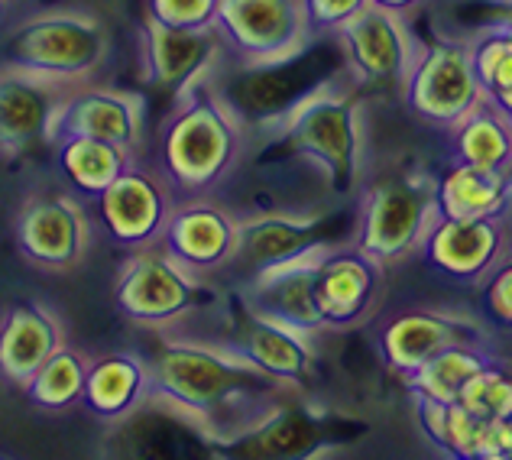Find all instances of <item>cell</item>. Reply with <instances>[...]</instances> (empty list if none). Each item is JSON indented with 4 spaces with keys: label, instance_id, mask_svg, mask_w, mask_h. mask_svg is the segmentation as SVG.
<instances>
[{
    "label": "cell",
    "instance_id": "4316f807",
    "mask_svg": "<svg viewBox=\"0 0 512 460\" xmlns=\"http://www.w3.org/2000/svg\"><path fill=\"white\" fill-rule=\"evenodd\" d=\"M52 150H56V169L65 188H72L85 201H98L107 192V185L137 162V156H130L127 150H117V146L91 137H56Z\"/></svg>",
    "mask_w": 512,
    "mask_h": 460
},
{
    "label": "cell",
    "instance_id": "d6986e66",
    "mask_svg": "<svg viewBox=\"0 0 512 460\" xmlns=\"http://www.w3.org/2000/svg\"><path fill=\"white\" fill-rule=\"evenodd\" d=\"M56 137H91L140 156L146 137V107L133 91L101 88L91 81V85L69 91L52 127V140Z\"/></svg>",
    "mask_w": 512,
    "mask_h": 460
},
{
    "label": "cell",
    "instance_id": "4dcf8cb0",
    "mask_svg": "<svg viewBox=\"0 0 512 460\" xmlns=\"http://www.w3.org/2000/svg\"><path fill=\"white\" fill-rule=\"evenodd\" d=\"M457 405L487 418V422H506V418H512V373L496 360L487 363L477 376L467 380L461 396H457Z\"/></svg>",
    "mask_w": 512,
    "mask_h": 460
},
{
    "label": "cell",
    "instance_id": "277c9868",
    "mask_svg": "<svg viewBox=\"0 0 512 460\" xmlns=\"http://www.w3.org/2000/svg\"><path fill=\"white\" fill-rule=\"evenodd\" d=\"M107 59H111V26L98 13L78 7L30 13L0 36V65L65 88L91 85Z\"/></svg>",
    "mask_w": 512,
    "mask_h": 460
},
{
    "label": "cell",
    "instance_id": "836d02e7",
    "mask_svg": "<svg viewBox=\"0 0 512 460\" xmlns=\"http://www.w3.org/2000/svg\"><path fill=\"white\" fill-rule=\"evenodd\" d=\"M305 17L315 39H328L341 23H347L367 0H302Z\"/></svg>",
    "mask_w": 512,
    "mask_h": 460
},
{
    "label": "cell",
    "instance_id": "ac0fdd59",
    "mask_svg": "<svg viewBox=\"0 0 512 460\" xmlns=\"http://www.w3.org/2000/svg\"><path fill=\"white\" fill-rule=\"evenodd\" d=\"M143 75L153 88L179 98L188 88L205 85L224 69L227 49L218 30H175L146 17L140 30Z\"/></svg>",
    "mask_w": 512,
    "mask_h": 460
},
{
    "label": "cell",
    "instance_id": "6da1fadb",
    "mask_svg": "<svg viewBox=\"0 0 512 460\" xmlns=\"http://www.w3.org/2000/svg\"><path fill=\"white\" fill-rule=\"evenodd\" d=\"M150 360V399L185 418L211 448L227 451L263 425L289 389L269 380L221 341H195L159 331Z\"/></svg>",
    "mask_w": 512,
    "mask_h": 460
},
{
    "label": "cell",
    "instance_id": "1f68e13d",
    "mask_svg": "<svg viewBox=\"0 0 512 460\" xmlns=\"http://www.w3.org/2000/svg\"><path fill=\"white\" fill-rule=\"evenodd\" d=\"M477 318L496 331H512V253L503 263H496L477 286Z\"/></svg>",
    "mask_w": 512,
    "mask_h": 460
},
{
    "label": "cell",
    "instance_id": "d590c367",
    "mask_svg": "<svg viewBox=\"0 0 512 460\" xmlns=\"http://www.w3.org/2000/svg\"><path fill=\"white\" fill-rule=\"evenodd\" d=\"M7 4L10 0H0V26H4V20H7Z\"/></svg>",
    "mask_w": 512,
    "mask_h": 460
},
{
    "label": "cell",
    "instance_id": "7402d4cb",
    "mask_svg": "<svg viewBox=\"0 0 512 460\" xmlns=\"http://www.w3.org/2000/svg\"><path fill=\"white\" fill-rule=\"evenodd\" d=\"M65 344V324L49 305L36 299L7 305L0 311V380L23 389Z\"/></svg>",
    "mask_w": 512,
    "mask_h": 460
},
{
    "label": "cell",
    "instance_id": "f1b7e54d",
    "mask_svg": "<svg viewBox=\"0 0 512 460\" xmlns=\"http://www.w3.org/2000/svg\"><path fill=\"white\" fill-rule=\"evenodd\" d=\"M493 357L487 354V347L477 344H464V347H451L444 354L431 357L425 367H419L409 376V386L415 392V399H428V402H441L451 405L461 396V389L467 386L470 376H477Z\"/></svg>",
    "mask_w": 512,
    "mask_h": 460
},
{
    "label": "cell",
    "instance_id": "52a82bcc",
    "mask_svg": "<svg viewBox=\"0 0 512 460\" xmlns=\"http://www.w3.org/2000/svg\"><path fill=\"white\" fill-rule=\"evenodd\" d=\"M208 279L195 276L159 243L130 250L114 279V308L120 318L146 331H172L175 324L205 308Z\"/></svg>",
    "mask_w": 512,
    "mask_h": 460
},
{
    "label": "cell",
    "instance_id": "8d00e7d4",
    "mask_svg": "<svg viewBox=\"0 0 512 460\" xmlns=\"http://www.w3.org/2000/svg\"><path fill=\"white\" fill-rule=\"evenodd\" d=\"M451 460H480V457H451Z\"/></svg>",
    "mask_w": 512,
    "mask_h": 460
},
{
    "label": "cell",
    "instance_id": "5b68a950",
    "mask_svg": "<svg viewBox=\"0 0 512 460\" xmlns=\"http://www.w3.org/2000/svg\"><path fill=\"white\" fill-rule=\"evenodd\" d=\"M438 221L435 175L422 169L389 172L363 182L350 243L383 269L419 260L428 230Z\"/></svg>",
    "mask_w": 512,
    "mask_h": 460
},
{
    "label": "cell",
    "instance_id": "74e56055",
    "mask_svg": "<svg viewBox=\"0 0 512 460\" xmlns=\"http://www.w3.org/2000/svg\"><path fill=\"white\" fill-rule=\"evenodd\" d=\"M0 460H10V457H0Z\"/></svg>",
    "mask_w": 512,
    "mask_h": 460
},
{
    "label": "cell",
    "instance_id": "ffe728a7",
    "mask_svg": "<svg viewBox=\"0 0 512 460\" xmlns=\"http://www.w3.org/2000/svg\"><path fill=\"white\" fill-rule=\"evenodd\" d=\"M328 211H256L240 218L237 227V250H234V269L244 276L260 273L276 263H286L308 250L328 243L325 237Z\"/></svg>",
    "mask_w": 512,
    "mask_h": 460
},
{
    "label": "cell",
    "instance_id": "7c38bea8",
    "mask_svg": "<svg viewBox=\"0 0 512 460\" xmlns=\"http://www.w3.org/2000/svg\"><path fill=\"white\" fill-rule=\"evenodd\" d=\"M389 269L350 240H331L315 263V308L325 334H347L380 315Z\"/></svg>",
    "mask_w": 512,
    "mask_h": 460
},
{
    "label": "cell",
    "instance_id": "9a60e30c",
    "mask_svg": "<svg viewBox=\"0 0 512 460\" xmlns=\"http://www.w3.org/2000/svg\"><path fill=\"white\" fill-rule=\"evenodd\" d=\"M240 214L218 195L179 198L159 234V247L175 256L195 276H214L231 269L237 250Z\"/></svg>",
    "mask_w": 512,
    "mask_h": 460
},
{
    "label": "cell",
    "instance_id": "d6a6232c",
    "mask_svg": "<svg viewBox=\"0 0 512 460\" xmlns=\"http://www.w3.org/2000/svg\"><path fill=\"white\" fill-rule=\"evenodd\" d=\"M221 0H146V17L175 30H211Z\"/></svg>",
    "mask_w": 512,
    "mask_h": 460
},
{
    "label": "cell",
    "instance_id": "44dd1931",
    "mask_svg": "<svg viewBox=\"0 0 512 460\" xmlns=\"http://www.w3.org/2000/svg\"><path fill=\"white\" fill-rule=\"evenodd\" d=\"M72 88L0 65V153L17 159L52 143V127Z\"/></svg>",
    "mask_w": 512,
    "mask_h": 460
},
{
    "label": "cell",
    "instance_id": "e0dca14e",
    "mask_svg": "<svg viewBox=\"0 0 512 460\" xmlns=\"http://www.w3.org/2000/svg\"><path fill=\"white\" fill-rule=\"evenodd\" d=\"M218 341L224 347H231L237 357L253 363L269 380L286 386L289 392L302 389L315 376L318 337L266 318L260 311L247 308L244 302H240V315L231 318V331L218 337Z\"/></svg>",
    "mask_w": 512,
    "mask_h": 460
},
{
    "label": "cell",
    "instance_id": "603a6c76",
    "mask_svg": "<svg viewBox=\"0 0 512 460\" xmlns=\"http://www.w3.org/2000/svg\"><path fill=\"white\" fill-rule=\"evenodd\" d=\"M153 392L150 360L133 350H111V354L91 357L88 380L82 392V409L98 422L120 425L146 405Z\"/></svg>",
    "mask_w": 512,
    "mask_h": 460
},
{
    "label": "cell",
    "instance_id": "2e32d148",
    "mask_svg": "<svg viewBox=\"0 0 512 460\" xmlns=\"http://www.w3.org/2000/svg\"><path fill=\"white\" fill-rule=\"evenodd\" d=\"M175 201H179V195L166 185L163 175L153 166L133 162L107 185V192L94 205H98V221L104 234L117 247L140 250L159 243V234H163Z\"/></svg>",
    "mask_w": 512,
    "mask_h": 460
},
{
    "label": "cell",
    "instance_id": "d4e9b609",
    "mask_svg": "<svg viewBox=\"0 0 512 460\" xmlns=\"http://www.w3.org/2000/svg\"><path fill=\"white\" fill-rule=\"evenodd\" d=\"M448 159L490 172H512V117L483 98L464 120L444 130Z\"/></svg>",
    "mask_w": 512,
    "mask_h": 460
},
{
    "label": "cell",
    "instance_id": "ba28073f",
    "mask_svg": "<svg viewBox=\"0 0 512 460\" xmlns=\"http://www.w3.org/2000/svg\"><path fill=\"white\" fill-rule=\"evenodd\" d=\"M338 46L341 69L354 85L367 91H393L399 94L415 56L422 49V36L412 30V17L396 10L363 4L354 17L331 33Z\"/></svg>",
    "mask_w": 512,
    "mask_h": 460
},
{
    "label": "cell",
    "instance_id": "e575fe53",
    "mask_svg": "<svg viewBox=\"0 0 512 460\" xmlns=\"http://www.w3.org/2000/svg\"><path fill=\"white\" fill-rule=\"evenodd\" d=\"M370 4L396 10V13H402V17H415V13H419L428 4V0H370Z\"/></svg>",
    "mask_w": 512,
    "mask_h": 460
},
{
    "label": "cell",
    "instance_id": "83f0119b",
    "mask_svg": "<svg viewBox=\"0 0 512 460\" xmlns=\"http://www.w3.org/2000/svg\"><path fill=\"white\" fill-rule=\"evenodd\" d=\"M88 363H91L88 354L65 344L26 380L20 392L26 396V402L43 412H69L75 405H82Z\"/></svg>",
    "mask_w": 512,
    "mask_h": 460
},
{
    "label": "cell",
    "instance_id": "f546056e",
    "mask_svg": "<svg viewBox=\"0 0 512 460\" xmlns=\"http://www.w3.org/2000/svg\"><path fill=\"white\" fill-rule=\"evenodd\" d=\"M470 43H474V69L483 94L500 98V94L512 91V36L503 26L474 23Z\"/></svg>",
    "mask_w": 512,
    "mask_h": 460
},
{
    "label": "cell",
    "instance_id": "30bf717a",
    "mask_svg": "<svg viewBox=\"0 0 512 460\" xmlns=\"http://www.w3.org/2000/svg\"><path fill=\"white\" fill-rule=\"evenodd\" d=\"M13 240L30 266L46 273H69L82 266L94 240L88 201L72 188H36L17 211Z\"/></svg>",
    "mask_w": 512,
    "mask_h": 460
},
{
    "label": "cell",
    "instance_id": "484cf974",
    "mask_svg": "<svg viewBox=\"0 0 512 460\" xmlns=\"http://www.w3.org/2000/svg\"><path fill=\"white\" fill-rule=\"evenodd\" d=\"M318 448H321L318 422L305 409L286 399L263 425H256L247 438H240L227 451H234L244 460H312Z\"/></svg>",
    "mask_w": 512,
    "mask_h": 460
},
{
    "label": "cell",
    "instance_id": "7a4b0ae2",
    "mask_svg": "<svg viewBox=\"0 0 512 460\" xmlns=\"http://www.w3.org/2000/svg\"><path fill=\"white\" fill-rule=\"evenodd\" d=\"M273 146L315 169L331 195L350 198L367 182V114L363 91L338 69L302 94L273 127Z\"/></svg>",
    "mask_w": 512,
    "mask_h": 460
},
{
    "label": "cell",
    "instance_id": "cb8c5ba5",
    "mask_svg": "<svg viewBox=\"0 0 512 460\" xmlns=\"http://www.w3.org/2000/svg\"><path fill=\"white\" fill-rule=\"evenodd\" d=\"M438 218H503L512 214V172H490L448 159L435 175Z\"/></svg>",
    "mask_w": 512,
    "mask_h": 460
},
{
    "label": "cell",
    "instance_id": "4fadbf2b",
    "mask_svg": "<svg viewBox=\"0 0 512 460\" xmlns=\"http://www.w3.org/2000/svg\"><path fill=\"white\" fill-rule=\"evenodd\" d=\"M487 331L490 328L477 318V311L467 315V311L454 308H406L383 321L376 350H380V360L389 370L399 373L402 380H409L431 357H438L451 347H487L483 344Z\"/></svg>",
    "mask_w": 512,
    "mask_h": 460
},
{
    "label": "cell",
    "instance_id": "9c48e42d",
    "mask_svg": "<svg viewBox=\"0 0 512 460\" xmlns=\"http://www.w3.org/2000/svg\"><path fill=\"white\" fill-rule=\"evenodd\" d=\"M214 30L231 65L286 62L318 43L302 0H221Z\"/></svg>",
    "mask_w": 512,
    "mask_h": 460
},
{
    "label": "cell",
    "instance_id": "3957f363",
    "mask_svg": "<svg viewBox=\"0 0 512 460\" xmlns=\"http://www.w3.org/2000/svg\"><path fill=\"white\" fill-rule=\"evenodd\" d=\"M247 140V124L211 78L175 98L156 133L153 169L179 198L214 195L237 172Z\"/></svg>",
    "mask_w": 512,
    "mask_h": 460
},
{
    "label": "cell",
    "instance_id": "8992f818",
    "mask_svg": "<svg viewBox=\"0 0 512 460\" xmlns=\"http://www.w3.org/2000/svg\"><path fill=\"white\" fill-rule=\"evenodd\" d=\"M396 98L412 120L444 133L464 120L487 98L474 69V43L470 33H441L422 39L412 69L402 81Z\"/></svg>",
    "mask_w": 512,
    "mask_h": 460
},
{
    "label": "cell",
    "instance_id": "8fae6325",
    "mask_svg": "<svg viewBox=\"0 0 512 460\" xmlns=\"http://www.w3.org/2000/svg\"><path fill=\"white\" fill-rule=\"evenodd\" d=\"M318 43L308 46L302 56H292L286 62H266V65H231L227 72L214 75V85L221 88L234 114L244 120L247 130L253 127H273L289 107L308 94L315 85H321L328 75L341 69L338 62H325L315 56Z\"/></svg>",
    "mask_w": 512,
    "mask_h": 460
},
{
    "label": "cell",
    "instance_id": "5bb4252c",
    "mask_svg": "<svg viewBox=\"0 0 512 460\" xmlns=\"http://www.w3.org/2000/svg\"><path fill=\"white\" fill-rule=\"evenodd\" d=\"M512 253V214L503 218H438L428 230L419 263L441 279L474 289L496 263Z\"/></svg>",
    "mask_w": 512,
    "mask_h": 460
}]
</instances>
